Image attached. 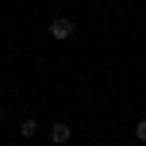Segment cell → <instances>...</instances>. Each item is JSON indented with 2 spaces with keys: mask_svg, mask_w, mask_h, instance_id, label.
Returning <instances> with one entry per match:
<instances>
[{
  "mask_svg": "<svg viewBox=\"0 0 146 146\" xmlns=\"http://www.w3.org/2000/svg\"><path fill=\"white\" fill-rule=\"evenodd\" d=\"M123 146H135V142H123Z\"/></svg>",
  "mask_w": 146,
  "mask_h": 146,
  "instance_id": "5b68a950",
  "label": "cell"
},
{
  "mask_svg": "<svg viewBox=\"0 0 146 146\" xmlns=\"http://www.w3.org/2000/svg\"><path fill=\"white\" fill-rule=\"evenodd\" d=\"M35 131H38L35 119H23V123H19V135H23V139H35Z\"/></svg>",
  "mask_w": 146,
  "mask_h": 146,
  "instance_id": "3957f363",
  "label": "cell"
},
{
  "mask_svg": "<svg viewBox=\"0 0 146 146\" xmlns=\"http://www.w3.org/2000/svg\"><path fill=\"white\" fill-rule=\"evenodd\" d=\"M50 139L58 142V146H66V142L73 139V127H69V123H54V127H50Z\"/></svg>",
  "mask_w": 146,
  "mask_h": 146,
  "instance_id": "7a4b0ae2",
  "label": "cell"
},
{
  "mask_svg": "<svg viewBox=\"0 0 146 146\" xmlns=\"http://www.w3.org/2000/svg\"><path fill=\"white\" fill-rule=\"evenodd\" d=\"M0 119H4V111H0Z\"/></svg>",
  "mask_w": 146,
  "mask_h": 146,
  "instance_id": "8992f818",
  "label": "cell"
},
{
  "mask_svg": "<svg viewBox=\"0 0 146 146\" xmlns=\"http://www.w3.org/2000/svg\"><path fill=\"white\" fill-rule=\"evenodd\" d=\"M50 35L58 38V42H62V38H69V35H73V19H66V15L54 19V23H50Z\"/></svg>",
  "mask_w": 146,
  "mask_h": 146,
  "instance_id": "6da1fadb",
  "label": "cell"
},
{
  "mask_svg": "<svg viewBox=\"0 0 146 146\" xmlns=\"http://www.w3.org/2000/svg\"><path fill=\"white\" fill-rule=\"evenodd\" d=\"M135 135H139V142H146V119H139V127H135Z\"/></svg>",
  "mask_w": 146,
  "mask_h": 146,
  "instance_id": "277c9868",
  "label": "cell"
}]
</instances>
